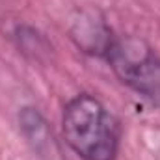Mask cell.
I'll list each match as a JSON object with an SVG mask.
<instances>
[{
  "label": "cell",
  "instance_id": "1",
  "mask_svg": "<svg viewBox=\"0 0 160 160\" xmlns=\"http://www.w3.org/2000/svg\"><path fill=\"white\" fill-rule=\"evenodd\" d=\"M63 136L69 147L84 160H114L119 145V125L106 106L78 95L63 110Z\"/></svg>",
  "mask_w": 160,
  "mask_h": 160
},
{
  "label": "cell",
  "instance_id": "2",
  "mask_svg": "<svg viewBox=\"0 0 160 160\" xmlns=\"http://www.w3.org/2000/svg\"><path fill=\"white\" fill-rule=\"evenodd\" d=\"M104 54L121 82L149 99H160V60L143 41L116 39Z\"/></svg>",
  "mask_w": 160,
  "mask_h": 160
}]
</instances>
